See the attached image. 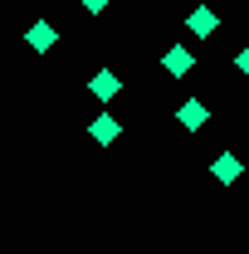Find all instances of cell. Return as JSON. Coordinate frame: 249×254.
<instances>
[{"label": "cell", "instance_id": "cell-6", "mask_svg": "<svg viewBox=\"0 0 249 254\" xmlns=\"http://www.w3.org/2000/svg\"><path fill=\"white\" fill-rule=\"evenodd\" d=\"M161 68H166L171 78H186L190 68H195V54H190V49H181V44H176V49H166V54H161Z\"/></svg>", "mask_w": 249, "mask_h": 254}, {"label": "cell", "instance_id": "cell-3", "mask_svg": "<svg viewBox=\"0 0 249 254\" xmlns=\"http://www.w3.org/2000/svg\"><path fill=\"white\" fill-rule=\"evenodd\" d=\"M176 123L186 127V132H200V127L210 123V108H205V103H200V98H186V103H181V108H176Z\"/></svg>", "mask_w": 249, "mask_h": 254}, {"label": "cell", "instance_id": "cell-7", "mask_svg": "<svg viewBox=\"0 0 249 254\" xmlns=\"http://www.w3.org/2000/svg\"><path fill=\"white\" fill-rule=\"evenodd\" d=\"M88 137H93L98 147H108V142H118V137H123V123H118V118H108V113H98L93 123H88Z\"/></svg>", "mask_w": 249, "mask_h": 254}, {"label": "cell", "instance_id": "cell-2", "mask_svg": "<svg viewBox=\"0 0 249 254\" xmlns=\"http://www.w3.org/2000/svg\"><path fill=\"white\" fill-rule=\"evenodd\" d=\"M88 93H93L98 103H113V98L123 93V78H118L113 68H98L93 78H88Z\"/></svg>", "mask_w": 249, "mask_h": 254}, {"label": "cell", "instance_id": "cell-5", "mask_svg": "<svg viewBox=\"0 0 249 254\" xmlns=\"http://www.w3.org/2000/svg\"><path fill=\"white\" fill-rule=\"evenodd\" d=\"M54 39H59V30H54L49 20H34L30 34H25V44H30L34 54H49V49H54Z\"/></svg>", "mask_w": 249, "mask_h": 254}, {"label": "cell", "instance_id": "cell-4", "mask_svg": "<svg viewBox=\"0 0 249 254\" xmlns=\"http://www.w3.org/2000/svg\"><path fill=\"white\" fill-rule=\"evenodd\" d=\"M240 171H245V161L235 157V152H220V157L210 161V176H215L220 186H235V181H240Z\"/></svg>", "mask_w": 249, "mask_h": 254}, {"label": "cell", "instance_id": "cell-1", "mask_svg": "<svg viewBox=\"0 0 249 254\" xmlns=\"http://www.w3.org/2000/svg\"><path fill=\"white\" fill-rule=\"evenodd\" d=\"M186 30L195 34V39H210V34L220 30V10H210V5H195L186 15Z\"/></svg>", "mask_w": 249, "mask_h": 254}, {"label": "cell", "instance_id": "cell-9", "mask_svg": "<svg viewBox=\"0 0 249 254\" xmlns=\"http://www.w3.org/2000/svg\"><path fill=\"white\" fill-rule=\"evenodd\" d=\"M235 68H240V73H245V78H249V44H245V49H240V54H235Z\"/></svg>", "mask_w": 249, "mask_h": 254}, {"label": "cell", "instance_id": "cell-8", "mask_svg": "<svg viewBox=\"0 0 249 254\" xmlns=\"http://www.w3.org/2000/svg\"><path fill=\"white\" fill-rule=\"evenodd\" d=\"M78 5H83V10H88V15H103V10H108V5H113V0H78Z\"/></svg>", "mask_w": 249, "mask_h": 254}]
</instances>
